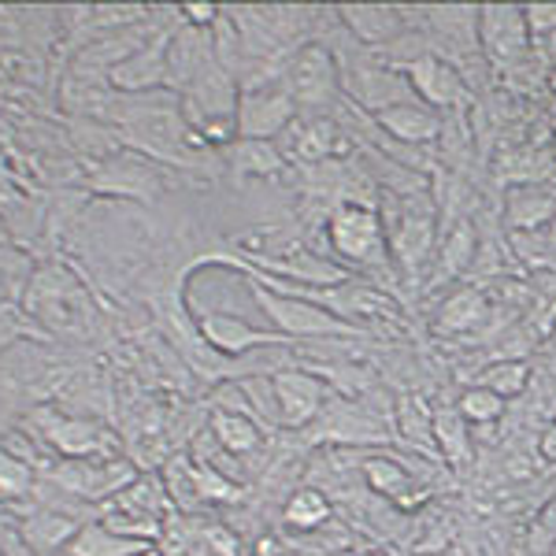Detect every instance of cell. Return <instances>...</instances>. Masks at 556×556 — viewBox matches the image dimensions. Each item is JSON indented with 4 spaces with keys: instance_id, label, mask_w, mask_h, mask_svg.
Instances as JSON below:
<instances>
[{
    "instance_id": "f546056e",
    "label": "cell",
    "mask_w": 556,
    "mask_h": 556,
    "mask_svg": "<svg viewBox=\"0 0 556 556\" xmlns=\"http://www.w3.org/2000/svg\"><path fill=\"white\" fill-rule=\"evenodd\" d=\"M549 227H553V230H549V241H553V249H556V219L549 223Z\"/></svg>"
},
{
    "instance_id": "e0dca14e",
    "label": "cell",
    "mask_w": 556,
    "mask_h": 556,
    "mask_svg": "<svg viewBox=\"0 0 556 556\" xmlns=\"http://www.w3.org/2000/svg\"><path fill=\"white\" fill-rule=\"evenodd\" d=\"M215 434H219V442L227 445L230 453H253L260 445L256 424L245 416H235V412H219V416H215Z\"/></svg>"
},
{
    "instance_id": "7402d4cb",
    "label": "cell",
    "mask_w": 556,
    "mask_h": 556,
    "mask_svg": "<svg viewBox=\"0 0 556 556\" xmlns=\"http://www.w3.org/2000/svg\"><path fill=\"white\" fill-rule=\"evenodd\" d=\"M367 482H371L379 493H390V497H401V490H408V471L397 468L393 460H371L367 464Z\"/></svg>"
},
{
    "instance_id": "ffe728a7",
    "label": "cell",
    "mask_w": 556,
    "mask_h": 556,
    "mask_svg": "<svg viewBox=\"0 0 556 556\" xmlns=\"http://www.w3.org/2000/svg\"><path fill=\"white\" fill-rule=\"evenodd\" d=\"M327 516H330V505L316 490H301L298 497L286 505V519H290L293 527H301V531H312V527L327 523Z\"/></svg>"
},
{
    "instance_id": "7c38bea8",
    "label": "cell",
    "mask_w": 556,
    "mask_h": 556,
    "mask_svg": "<svg viewBox=\"0 0 556 556\" xmlns=\"http://www.w3.org/2000/svg\"><path fill=\"white\" fill-rule=\"evenodd\" d=\"M434 442H438V450L445 453V460H453V464H464L471 456L468 424H464V416L456 408L434 412Z\"/></svg>"
},
{
    "instance_id": "8992f818",
    "label": "cell",
    "mask_w": 556,
    "mask_h": 556,
    "mask_svg": "<svg viewBox=\"0 0 556 556\" xmlns=\"http://www.w3.org/2000/svg\"><path fill=\"white\" fill-rule=\"evenodd\" d=\"M271 390H275L278 419L290 427L308 424V419L323 408V397H327V390H323V382L316 375H298V371L278 375Z\"/></svg>"
},
{
    "instance_id": "484cf974",
    "label": "cell",
    "mask_w": 556,
    "mask_h": 556,
    "mask_svg": "<svg viewBox=\"0 0 556 556\" xmlns=\"http://www.w3.org/2000/svg\"><path fill=\"white\" fill-rule=\"evenodd\" d=\"M60 427H64V434H52V438H56L64 450L86 453L89 445H93V430H89V427H83V424H60Z\"/></svg>"
},
{
    "instance_id": "30bf717a",
    "label": "cell",
    "mask_w": 556,
    "mask_h": 556,
    "mask_svg": "<svg viewBox=\"0 0 556 556\" xmlns=\"http://www.w3.org/2000/svg\"><path fill=\"white\" fill-rule=\"evenodd\" d=\"M556 219V197L542 186H527V190L508 193V223L516 230H534Z\"/></svg>"
},
{
    "instance_id": "d6986e66",
    "label": "cell",
    "mask_w": 556,
    "mask_h": 556,
    "mask_svg": "<svg viewBox=\"0 0 556 556\" xmlns=\"http://www.w3.org/2000/svg\"><path fill=\"white\" fill-rule=\"evenodd\" d=\"M471 260H475V235H471L468 223H460V227H456L453 235L445 238V245H442V264H438V275H445V278L460 275L464 267L471 264Z\"/></svg>"
},
{
    "instance_id": "9a60e30c",
    "label": "cell",
    "mask_w": 556,
    "mask_h": 556,
    "mask_svg": "<svg viewBox=\"0 0 556 556\" xmlns=\"http://www.w3.org/2000/svg\"><path fill=\"white\" fill-rule=\"evenodd\" d=\"M141 553V542L112 534L108 527H89L71 542V556H134Z\"/></svg>"
},
{
    "instance_id": "2e32d148",
    "label": "cell",
    "mask_w": 556,
    "mask_h": 556,
    "mask_svg": "<svg viewBox=\"0 0 556 556\" xmlns=\"http://www.w3.org/2000/svg\"><path fill=\"white\" fill-rule=\"evenodd\" d=\"M456 412L464 416V424H479V427H486V424H497L501 419V412H505V401L497 397V393H490L486 386H468V390L460 393V401H456Z\"/></svg>"
},
{
    "instance_id": "44dd1931",
    "label": "cell",
    "mask_w": 556,
    "mask_h": 556,
    "mask_svg": "<svg viewBox=\"0 0 556 556\" xmlns=\"http://www.w3.org/2000/svg\"><path fill=\"white\" fill-rule=\"evenodd\" d=\"M164 75V45H152V56H138L134 64H123L115 67V83L119 86H146V83H156Z\"/></svg>"
},
{
    "instance_id": "3957f363",
    "label": "cell",
    "mask_w": 556,
    "mask_h": 556,
    "mask_svg": "<svg viewBox=\"0 0 556 556\" xmlns=\"http://www.w3.org/2000/svg\"><path fill=\"white\" fill-rule=\"evenodd\" d=\"M256 298L267 308V316H271L278 327L286 330V334H301V338H312V334H356L353 323L338 319L334 312H323L319 304H308L301 298H278V293H264V290H256Z\"/></svg>"
},
{
    "instance_id": "83f0119b",
    "label": "cell",
    "mask_w": 556,
    "mask_h": 556,
    "mask_svg": "<svg viewBox=\"0 0 556 556\" xmlns=\"http://www.w3.org/2000/svg\"><path fill=\"white\" fill-rule=\"evenodd\" d=\"M23 486H26V471L20 468V464L8 460V456H0V490L20 493Z\"/></svg>"
},
{
    "instance_id": "4dcf8cb0",
    "label": "cell",
    "mask_w": 556,
    "mask_h": 556,
    "mask_svg": "<svg viewBox=\"0 0 556 556\" xmlns=\"http://www.w3.org/2000/svg\"><path fill=\"white\" fill-rule=\"evenodd\" d=\"M553 427H556V416H553Z\"/></svg>"
},
{
    "instance_id": "cb8c5ba5",
    "label": "cell",
    "mask_w": 556,
    "mask_h": 556,
    "mask_svg": "<svg viewBox=\"0 0 556 556\" xmlns=\"http://www.w3.org/2000/svg\"><path fill=\"white\" fill-rule=\"evenodd\" d=\"M241 160H245V164H238V172L267 175V172H278V167H282V156H278L271 146H264V141H249V146L241 149Z\"/></svg>"
},
{
    "instance_id": "52a82bcc",
    "label": "cell",
    "mask_w": 556,
    "mask_h": 556,
    "mask_svg": "<svg viewBox=\"0 0 556 556\" xmlns=\"http://www.w3.org/2000/svg\"><path fill=\"white\" fill-rule=\"evenodd\" d=\"M286 83H290V101L323 104L330 93H334V60H330L323 49H316V45H308V49L290 64Z\"/></svg>"
},
{
    "instance_id": "f1b7e54d",
    "label": "cell",
    "mask_w": 556,
    "mask_h": 556,
    "mask_svg": "<svg viewBox=\"0 0 556 556\" xmlns=\"http://www.w3.org/2000/svg\"><path fill=\"white\" fill-rule=\"evenodd\" d=\"M538 456H542L545 464H556V427L553 424L538 434Z\"/></svg>"
},
{
    "instance_id": "6da1fadb",
    "label": "cell",
    "mask_w": 556,
    "mask_h": 556,
    "mask_svg": "<svg viewBox=\"0 0 556 556\" xmlns=\"http://www.w3.org/2000/svg\"><path fill=\"white\" fill-rule=\"evenodd\" d=\"M475 34H479L482 52L490 56V64L513 67L527 56L531 49V30H527L523 8L516 4H482L479 20H475Z\"/></svg>"
},
{
    "instance_id": "5bb4252c",
    "label": "cell",
    "mask_w": 556,
    "mask_h": 556,
    "mask_svg": "<svg viewBox=\"0 0 556 556\" xmlns=\"http://www.w3.org/2000/svg\"><path fill=\"white\" fill-rule=\"evenodd\" d=\"M479 386H486V390L497 393L501 401H513L527 390V386H531V364L527 361H497L482 371Z\"/></svg>"
},
{
    "instance_id": "277c9868",
    "label": "cell",
    "mask_w": 556,
    "mask_h": 556,
    "mask_svg": "<svg viewBox=\"0 0 556 556\" xmlns=\"http://www.w3.org/2000/svg\"><path fill=\"white\" fill-rule=\"evenodd\" d=\"M293 119V101L290 93L282 89H249L241 97V108H238V127L245 134L249 141H260V138H271Z\"/></svg>"
},
{
    "instance_id": "7a4b0ae2",
    "label": "cell",
    "mask_w": 556,
    "mask_h": 556,
    "mask_svg": "<svg viewBox=\"0 0 556 556\" xmlns=\"http://www.w3.org/2000/svg\"><path fill=\"white\" fill-rule=\"evenodd\" d=\"M330 241H334L338 253L356 260V264H379L386 249V230L371 208L345 204L330 219Z\"/></svg>"
},
{
    "instance_id": "ba28073f",
    "label": "cell",
    "mask_w": 556,
    "mask_h": 556,
    "mask_svg": "<svg viewBox=\"0 0 556 556\" xmlns=\"http://www.w3.org/2000/svg\"><path fill=\"white\" fill-rule=\"evenodd\" d=\"M379 127L390 130L397 141H405V146H430V141L442 134V119H438V112H430V108L416 104V101H405V104H393L379 112Z\"/></svg>"
},
{
    "instance_id": "4316f807",
    "label": "cell",
    "mask_w": 556,
    "mask_h": 556,
    "mask_svg": "<svg viewBox=\"0 0 556 556\" xmlns=\"http://www.w3.org/2000/svg\"><path fill=\"white\" fill-rule=\"evenodd\" d=\"M193 486L201 490V497H235V490H230V482H223L219 475H215L212 468H197L193 471Z\"/></svg>"
},
{
    "instance_id": "ac0fdd59",
    "label": "cell",
    "mask_w": 556,
    "mask_h": 556,
    "mask_svg": "<svg viewBox=\"0 0 556 556\" xmlns=\"http://www.w3.org/2000/svg\"><path fill=\"white\" fill-rule=\"evenodd\" d=\"M397 424L412 438V442H419V445L434 442V412L427 408L424 397H405V401H401Z\"/></svg>"
},
{
    "instance_id": "4fadbf2b",
    "label": "cell",
    "mask_w": 556,
    "mask_h": 556,
    "mask_svg": "<svg viewBox=\"0 0 556 556\" xmlns=\"http://www.w3.org/2000/svg\"><path fill=\"white\" fill-rule=\"evenodd\" d=\"M345 20L364 41H390L401 30V15L393 8H345Z\"/></svg>"
},
{
    "instance_id": "5b68a950",
    "label": "cell",
    "mask_w": 556,
    "mask_h": 556,
    "mask_svg": "<svg viewBox=\"0 0 556 556\" xmlns=\"http://www.w3.org/2000/svg\"><path fill=\"white\" fill-rule=\"evenodd\" d=\"M408 83L427 104L438 108H450L464 97V78L456 75L450 60L434 56V52H419L416 60H408Z\"/></svg>"
},
{
    "instance_id": "603a6c76",
    "label": "cell",
    "mask_w": 556,
    "mask_h": 556,
    "mask_svg": "<svg viewBox=\"0 0 556 556\" xmlns=\"http://www.w3.org/2000/svg\"><path fill=\"white\" fill-rule=\"evenodd\" d=\"M334 134L338 130L330 127V123H312L298 141V156L301 160H323L330 149H334Z\"/></svg>"
},
{
    "instance_id": "d4e9b609",
    "label": "cell",
    "mask_w": 556,
    "mask_h": 556,
    "mask_svg": "<svg viewBox=\"0 0 556 556\" xmlns=\"http://www.w3.org/2000/svg\"><path fill=\"white\" fill-rule=\"evenodd\" d=\"M523 20L531 38H549V34H556V4H527Z\"/></svg>"
},
{
    "instance_id": "8fae6325",
    "label": "cell",
    "mask_w": 556,
    "mask_h": 556,
    "mask_svg": "<svg viewBox=\"0 0 556 556\" xmlns=\"http://www.w3.org/2000/svg\"><path fill=\"white\" fill-rule=\"evenodd\" d=\"M486 316V298L479 290H460L442 304V316H438V330L445 334H464L475 323H482Z\"/></svg>"
},
{
    "instance_id": "9c48e42d",
    "label": "cell",
    "mask_w": 556,
    "mask_h": 556,
    "mask_svg": "<svg viewBox=\"0 0 556 556\" xmlns=\"http://www.w3.org/2000/svg\"><path fill=\"white\" fill-rule=\"evenodd\" d=\"M201 330L208 334L212 345L227 349V353H245L253 345H282V334H264V330H253L249 323L230 319V316H208L201 323Z\"/></svg>"
}]
</instances>
